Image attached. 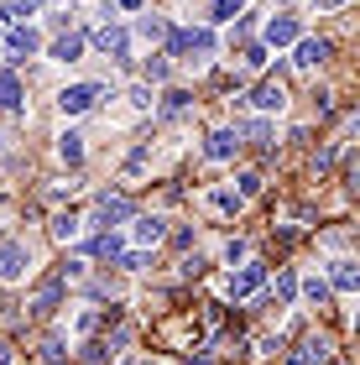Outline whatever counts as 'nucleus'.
<instances>
[{
    "mask_svg": "<svg viewBox=\"0 0 360 365\" xmlns=\"http://www.w3.org/2000/svg\"><path fill=\"white\" fill-rule=\"evenodd\" d=\"M100 99H105L100 84H68V89L58 94V110H63V115H84V110L100 105Z\"/></svg>",
    "mask_w": 360,
    "mask_h": 365,
    "instance_id": "nucleus-1",
    "label": "nucleus"
},
{
    "mask_svg": "<svg viewBox=\"0 0 360 365\" xmlns=\"http://www.w3.org/2000/svg\"><path fill=\"white\" fill-rule=\"evenodd\" d=\"M120 220H130V198L125 193H100V204H94V225L110 235V225H120Z\"/></svg>",
    "mask_w": 360,
    "mask_h": 365,
    "instance_id": "nucleus-2",
    "label": "nucleus"
},
{
    "mask_svg": "<svg viewBox=\"0 0 360 365\" xmlns=\"http://www.w3.org/2000/svg\"><path fill=\"white\" fill-rule=\"evenodd\" d=\"M26 267H31V251H26L21 240H6V245H0V282L26 277Z\"/></svg>",
    "mask_w": 360,
    "mask_h": 365,
    "instance_id": "nucleus-3",
    "label": "nucleus"
},
{
    "mask_svg": "<svg viewBox=\"0 0 360 365\" xmlns=\"http://www.w3.org/2000/svg\"><path fill=\"white\" fill-rule=\"evenodd\" d=\"M173 53H199V58H209V53H215V31H209V26H193V31H178V37H173Z\"/></svg>",
    "mask_w": 360,
    "mask_h": 365,
    "instance_id": "nucleus-4",
    "label": "nucleus"
},
{
    "mask_svg": "<svg viewBox=\"0 0 360 365\" xmlns=\"http://www.w3.org/2000/svg\"><path fill=\"white\" fill-rule=\"evenodd\" d=\"M267 42H272V47H292V42H303L298 16H272V21H267Z\"/></svg>",
    "mask_w": 360,
    "mask_h": 365,
    "instance_id": "nucleus-5",
    "label": "nucleus"
},
{
    "mask_svg": "<svg viewBox=\"0 0 360 365\" xmlns=\"http://www.w3.org/2000/svg\"><path fill=\"white\" fill-rule=\"evenodd\" d=\"M94 47H100V53L105 58H130V37H125V31L120 26H100V31H94Z\"/></svg>",
    "mask_w": 360,
    "mask_h": 365,
    "instance_id": "nucleus-6",
    "label": "nucleus"
},
{
    "mask_svg": "<svg viewBox=\"0 0 360 365\" xmlns=\"http://www.w3.org/2000/svg\"><path fill=\"white\" fill-rule=\"evenodd\" d=\"M240 152V130H215V136L204 141V157L209 162H230Z\"/></svg>",
    "mask_w": 360,
    "mask_h": 365,
    "instance_id": "nucleus-7",
    "label": "nucleus"
},
{
    "mask_svg": "<svg viewBox=\"0 0 360 365\" xmlns=\"http://www.w3.org/2000/svg\"><path fill=\"white\" fill-rule=\"evenodd\" d=\"M63 282H68V277H47L42 282V287H37V297H31V313H53V308H63Z\"/></svg>",
    "mask_w": 360,
    "mask_h": 365,
    "instance_id": "nucleus-8",
    "label": "nucleus"
},
{
    "mask_svg": "<svg viewBox=\"0 0 360 365\" xmlns=\"http://www.w3.org/2000/svg\"><path fill=\"white\" fill-rule=\"evenodd\" d=\"M261 282H267V267H256V261H251V267H240V272L230 277V297L240 303V297H251V292L261 287Z\"/></svg>",
    "mask_w": 360,
    "mask_h": 365,
    "instance_id": "nucleus-9",
    "label": "nucleus"
},
{
    "mask_svg": "<svg viewBox=\"0 0 360 365\" xmlns=\"http://www.w3.org/2000/svg\"><path fill=\"white\" fill-rule=\"evenodd\" d=\"M324 360H329V339H324V334H308L287 365H324Z\"/></svg>",
    "mask_w": 360,
    "mask_h": 365,
    "instance_id": "nucleus-10",
    "label": "nucleus"
},
{
    "mask_svg": "<svg viewBox=\"0 0 360 365\" xmlns=\"http://www.w3.org/2000/svg\"><path fill=\"white\" fill-rule=\"evenodd\" d=\"M37 47H42V37H37V31H31V26H21V31H11V37H6V53H11V63L31 58V53H37Z\"/></svg>",
    "mask_w": 360,
    "mask_h": 365,
    "instance_id": "nucleus-11",
    "label": "nucleus"
},
{
    "mask_svg": "<svg viewBox=\"0 0 360 365\" xmlns=\"http://www.w3.org/2000/svg\"><path fill=\"white\" fill-rule=\"evenodd\" d=\"M329 287L360 292V261H334V267H329Z\"/></svg>",
    "mask_w": 360,
    "mask_h": 365,
    "instance_id": "nucleus-12",
    "label": "nucleus"
},
{
    "mask_svg": "<svg viewBox=\"0 0 360 365\" xmlns=\"http://www.w3.org/2000/svg\"><path fill=\"white\" fill-rule=\"evenodd\" d=\"M324 58H329V42H324V37H303V42H298V58H292V63H298V68H319Z\"/></svg>",
    "mask_w": 360,
    "mask_h": 365,
    "instance_id": "nucleus-13",
    "label": "nucleus"
},
{
    "mask_svg": "<svg viewBox=\"0 0 360 365\" xmlns=\"http://www.w3.org/2000/svg\"><path fill=\"white\" fill-rule=\"evenodd\" d=\"M251 105H256L261 115H277V110L287 105V89H282V84H261V89L251 94Z\"/></svg>",
    "mask_w": 360,
    "mask_h": 365,
    "instance_id": "nucleus-14",
    "label": "nucleus"
},
{
    "mask_svg": "<svg viewBox=\"0 0 360 365\" xmlns=\"http://www.w3.org/2000/svg\"><path fill=\"white\" fill-rule=\"evenodd\" d=\"M168 235V220H157V214H146V220H136V245L141 251H152V245Z\"/></svg>",
    "mask_w": 360,
    "mask_h": 365,
    "instance_id": "nucleus-15",
    "label": "nucleus"
},
{
    "mask_svg": "<svg viewBox=\"0 0 360 365\" xmlns=\"http://www.w3.org/2000/svg\"><path fill=\"white\" fill-rule=\"evenodd\" d=\"M58 157L68 162V168H78V162H84V136H78V130H63L58 136Z\"/></svg>",
    "mask_w": 360,
    "mask_h": 365,
    "instance_id": "nucleus-16",
    "label": "nucleus"
},
{
    "mask_svg": "<svg viewBox=\"0 0 360 365\" xmlns=\"http://www.w3.org/2000/svg\"><path fill=\"white\" fill-rule=\"evenodd\" d=\"M78 53H84V37H78V31H68V37L53 42V58L58 63H78Z\"/></svg>",
    "mask_w": 360,
    "mask_h": 365,
    "instance_id": "nucleus-17",
    "label": "nucleus"
},
{
    "mask_svg": "<svg viewBox=\"0 0 360 365\" xmlns=\"http://www.w3.org/2000/svg\"><path fill=\"white\" fill-rule=\"evenodd\" d=\"M89 256H105V261H120V235H100V240H89Z\"/></svg>",
    "mask_w": 360,
    "mask_h": 365,
    "instance_id": "nucleus-18",
    "label": "nucleus"
},
{
    "mask_svg": "<svg viewBox=\"0 0 360 365\" xmlns=\"http://www.w3.org/2000/svg\"><path fill=\"white\" fill-rule=\"evenodd\" d=\"M21 105V84H16V73H0V110H16Z\"/></svg>",
    "mask_w": 360,
    "mask_h": 365,
    "instance_id": "nucleus-19",
    "label": "nucleus"
},
{
    "mask_svg": "<svg viewBox=\"0 0 360 365\" xmlns=\"http://www.w3.org/2000/svg\"><path fill=\"white\" fill-rule=\"evenodd\" d=\"M188 105H193V99H188L183 89H173L168 99H162V115H168V120H178V115H188Z\"/></svg>",
    "mask_w": 360,
    "mask_h": 365,
    "instance_id": "nucleus-20",
    "label": "nucleus"
},
{
    "mask_svg": "<svg viewBox=\"0 0 360 365\" xmlns=\"http://www.w3.org/2000/svg\"><path fill=\"white\" fill-rule=\"evenodd\" d=\"M303 297L324 308V303H329V282H324V277H308V282H303Z\"/></svg>",
    "mask_w": 360,
    "mask_h": 365,
    "instance_id": "nucleus-21",
    "label": "nucleus"
},
{
    "mask_svg": "<svg viewBox=\"0 0 360 365\" xmlns=\"http://www.w3.org/2000/svg\"><path fill=\"white\" fill-rule=\"evenodd\" d=\"M78 225H84L78 214H58V220H53V235H58V240H73V235H78Z\"/></svg>",
    "mask_w": 360,
    "mask_h": 365,
    "instance_id": "nucleus-22",
    "label": "nucleus"
},
{
    "mask_svg": "<svg viewBox=\"0 0 360 365\" xmlns=\"http://www.w3.org/2000/svg\"><path fill=\"white\" fill-rule=\"evenodd\" d=\"M136 31H141L146 42H162V37H168V21H157V16H141V26H136Z\"/></svg>",
    "mask_w": 360,
    "mask_h": 365,
    "instance_id": "nucleus-23",
    "label": "nucleus"
},
{
    "mask_svg": "<svg viewBox=\"0 0 360 365\" xmlns=\"http://www.w3.org/2000/svg\"><path fill=\"white\" fill-rule=\"evenodd\" d=\"M272 292H277V303H292V297H298V277H292V272H282Z\"/></svg>",
    "mask_w": 360,
    "mask_h": 365,
    "instance_id": "nucleus-24",
    "label": "nucleus"
},
{
    "mask_svg": "<svg viewBox=\"0 0 360 365\" xmlns=\"http://www.w3.org/2000/svg\"><path fill=\"white\" fill-rule=\"evenodd\" d=\"M209 204H215L220 214H240V204H245V198H240V193H215Z\"/></svg>",
    "mask_w": 360,
    "mask_h": 365,
    "instance_id": "nucleus-25",
    "label": "nucleus"
},
{
    "mask_svg": "<svg viewBox=\"0 0 360 365\" xmlns=\"http://www.w3.org/2000/svg\"><path fill=\"white\" fill-rule=\"evenodd\" d=\"M240 16V0H215V21H235Z\"/></svg>",
    "mask_w": 360,
    "mask_h": 365,
    "instance_id": "nucleus-26",
    "label": "nucleus"
},
{
    "mask_svg": "<svg viewBox=\"0 0 360 365\" xmlns=\"http://www.w3.org/2000/svg\"><path fill=\"white\" fill-rule=\"evenodd\" d=\"M261 193V173H240V198H256Z\"/></svg>",
    "mask_w": 360,
    "mask_h": 365,
    "instance_id": "nucleus-27",
    "label": "nucleus"
},
{
    "mask_svg": "<svg viewBox=\"0 0 360 365\" xmlns=\"http://www.w3.org/2000/svg\"><path fill=\"white\" fill-rule=\"evenodd\" d=\"M245 136H251V141H261V146H267V141H272V125H267V120H251V125H245Z\"/></svg>",
    "mask_w": 360,
    "mask_h": 365,
    "instance_id": "nucleus-28",
    "label": "nucleus"
},
{
    "mask_svg": "<svg viewBox=\"0 0 360 365\" xmlns=\"http://www.w3.org/2000/svg\"><path fill=\"white\" fill-rule=\"evenodd\" d=\"M120 267H125V272H141V267H146V251H141V245H136V251H125Z\"/></svg>",
    "mask_w": 360,
    "mask_h": 365,
    "instance_id": "nucleus-29",
    "label": "nucleus"
},
{
    "mask_svg": "<svg viewBox=\"0 0 360 365\" xmlns=\"http://www.w3.org/2000/svg\"><path fill=\"white\" fill-rule=\"evenodd\" d=\"M130 105H136V110H146V105H152V89H146V84H136V89H130Z\"/></svg>",
    "mask_w": 360,
    "mask_h": 365,
    "instance_id": "nucleus-30",
    "label": "nucleus"
},
{
    "mask_svg": "<svg viewBox=\"0 0 360 365\" xmlns=\"http://www.w3.org/2000/svg\"><path fill=\"white\" fill-rule=\"evenodd\" d=\"M42 350H47V365H63V339H47Z\"/></svg>",
    "mask_w": 360,
    "mask_h": 365,
    "instance_id": "nucleus-31",
    "label": "nucleus"
},
{
    "mask_svg": "<svg viewBox=\"0 0 360 365\" xmlns=\"http://www.w3.org/2000/svg\"><path fill=\"white\" fill-rule=\"evenodd\" d=\"M261 355H282V334H267V339H261Z\"/></svg>",
    "mask_w": 360,
    "mask_h": 365,
    "instance_id": "nucleus-32",
    "label": "nucleus"
},
{
    "mask_svg": "<svg viewBox=\"0 0 360 365\" xmlns=\"http://www.w3.org/2000/svg\"><path fill=\"white\" fill-rule=\"evenodd\" d=\"M319 6H324V11H339V6H345V0H319Z\"/></svg>",
    "mask_w": 360,
    "mask_h": 365,
    "instance_id": "nucleus-33",
    "label": "nucleus"
},
{
    "mask_svg": "<svg viewBox=\"0 0 360 365\" xmlns=\"http://www.w3.org/2000/svg\"><path fill=\"white\" fill-rule=\"evenodd\" d=\"M0 365H11V350H6V344H0Z\"/></svg>",
    "mask_w": 360,
    "mask_h": 365,
    "instance_id": "nucleus-34",
    "label": "nucleus"
},
{
    "mask_svg": "<svg viewBox=\"0 0 360 365\" xmlns=\"http://www.w3.org/2000/svg\"><path fill=\"white\" fill-rule=\"evenodd\" d=\"M120 6H125V11H136V6H141V0H120Z\"/></svg>",
    "mask_w": 360,
    "mask_h": 365,
    "instance_id": "nucleus-35",
    "label": "nucleus"
},
{
    "mask_svg": "<svg viewBox=\"0 0 360 365\" xmlns=\"http://www.w3.org/2000/svg\"><path fill=\"white\" fill-rule=\"evenodd\" d=\"M136 365H162V360H136Z\"/></svg>",
    "mask_w": 360,
    "mask_h": 365,
    "instance_id": "nucleus-36",
    "label": "nucleus"
},
{
    "mask_svg": "<svg viewBox=\"0 0 360 365\" xmlns=\"http://www.w3.org/2000/svg\"><path fill=\"white\" fill-rule=\"evenodd\" d=\"M0 214H6V198H0Z\"/></svg>",
    "mask_w": 360,
    "mask_h": 365,
    "instance_id": "nucleus-37",
    "label": "nucleus"
},
{
    "mask_svg": "<svg viewBox=\"0 0 360 365\" xmlns=\"http://www.w3.org/2000/svg\"><path fill=\"white\" fill-rule=\"evenodd\" d=\"M334 365H350V360H334Z\"/></svg>",
    "mask_w": 360,
    "mask_h": 365,
    "instance_id": "nucleus-38",
    "label": "nucleus"
}]
</instances>
